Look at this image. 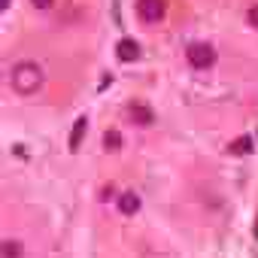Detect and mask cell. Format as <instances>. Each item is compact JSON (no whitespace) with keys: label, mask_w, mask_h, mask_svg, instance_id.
<instances>
[{"label":"cell","mask_w":258,"mask_h":258,"mask_svg":"<svg viewBox=\"0 0 258 258\" xmlns=\"http://www.w3.org/2000/svg\"><path fill=\"white\" fill-rule=\"evenodd\" d=\"M10 82H13V88L19 94H34L43 85V70L34 61H19L13 67V73H10Z\"/></svg>","instance_id":"6da1fadb"},{"label":"cell","mask_w":258,"mask_h":258,"mask_svg":"<svg viewBox=\"0 0 258 258\" xmlns=\"http://www.w3.org/2000/svg\"><path fill=\"white\" fill-rule=\"evenodd\" d=\"M185 55H188V64L198 67V70H207V67L216 64V49L210 43H191Z\"/></svg>","instance_id":"7a4b0ae2"},{"label":"cell","mask_w":258,"mask_h":258,"mask_svg":"<svg viewBox=\"0 0 258 258\" xmlns=\"http://www.w3.org/2000/svg\"><path fill=\"white\" fill-rule=\"evenodd\" d=\"M164 13H167V4H164V0H137V16H140L146 25L161 22Z\"/></svg>","instance_id":"3957f363"},{"label":"cell","mask_w":258,"mask_h":258,"mask_svg":"<svg viewBox=\"0 0 258 258\" xmlns=\"http://www.w3.org/2000/svg\"><path fill=\"white\" fill-rule=\"evenodd\" d=\"M127 118H131L137 127H146V124H152V121H155V112H152V106H149V103L134 100V103H127Z\"/></svg>","instance_id":"277c9868"},{"label":"cell","mask_w":258,"mask_h":258,"mask_svg":"<svg viewBox=\"0 0 258 258\" xmlns=\"http://www.w3.org/2000/svg\"><path fill=\"white\" fill-rule=\"evenodd\" d=\"M115 55H118V61H137V58H140V46H137V40H131V37L118 40Z\"/></svg>","instance_id":"5b68a950"},{"label":"cell","mask_w":258,"mask_h":258,"mask_svg":"<svg viewBox=\"0 0 258 258\" xmlns=\"http://www.w3.org/2000/svg\"><path fill=\"white\" fill-rule=\"evenodd\" d=\"M118 210H121L124 216H134V213L140 210V198H137L134 191H124V195H118Z\"/></svg>","instance_id":"8992f818"},{"label":"cell","mask_w":258,"mask_h":258,"mask_svg":"<svg viewBox=\"0 0 258 258\" xmlns=\"http://www.w3.org/2000/svg\"><path fill=\"white\" fill-rule=\"evenodd\" d=\"M252 149H255V143H252V137H249V134H243V137L231 140V146H228V152H231V155H249Z\"/></svg>","instance_id":"52a82bcc"},{"label":"cell","mask_w":258,"mask_h":258,"mask_svg":"<svg viewBox=\"0 0 258 258\" xmlns=\"http://www.w3.org/2000/svg\"><path fill=\"white\" fill-rule=\"evenodd\" d=\"M85 127H88V118H76V124H73V131H70V152H76L79 149V143H82V137H85Z\"/></svg>","instance_id":"ba28073f"},{"label":"cell","mask_w":258,"mask_h":258,"mask_svg":"<svg viewBox=\"0 0 258 258\" xmlns=\"http://www.w3.org/2000/svg\"><path fill=\"white\" fill-rule=\"evenodd\" d=\"M103 146H106L109 152L121 149V134H118V131H106V134H103Z\"/></svg>","instance_id":"9c48e42d"},{"label":"cell","mask_w":258,"mask_h":258,"mask_svg":"<svg viewBox=\"0 0 258 258\" xmlns=\"http://www.w3.org/2000/svg\"><path fill=\"white\" fill-rule=\"evenodd\" d=\"M4 258H22V243L19 240H4Z\"/></svg>","instance_id":"30bf717a"},{"label":"cell","mask_w":258,"mask_h":258,"mask_svg":"<svg viewBox=\"0 0 258 258\" xmlns=\"http://www.w3.org/2000/svg\"><path fill=\"white\" fill-rule=\"evenodd\" d=\"M246 22H249L252 28H258V4H255V7H249V13H246Z\"/></svg>","instance_id":"8fae6325"},{"label":"cell","mask_w":258,"mask_h":258,"mask_svg":"<svg viewBox=\"0 0 258 258\" xmlns=\"http://www.w3.org/2000/svg\"><path fill=\"white\" fill-rule=\"evenodd\" d=\"M31 4H34L37 10H49V7H55V0H31Z\"/></svg>","instance_id":"7c38bea8"},{"label":"cell","mask_w":258,"mask_h":258,"mask_svg":"<svg viewBox=\"0 0 258 258\" xmlns=\"http://www.w3.org/2000/svg\"><path fill=\"white\" fill-rule=\"evenodd\" d=\"M10 7V0H0V10H7Z\"/></svg>","instance_id":"4fadbf2b"}]
</instances>
